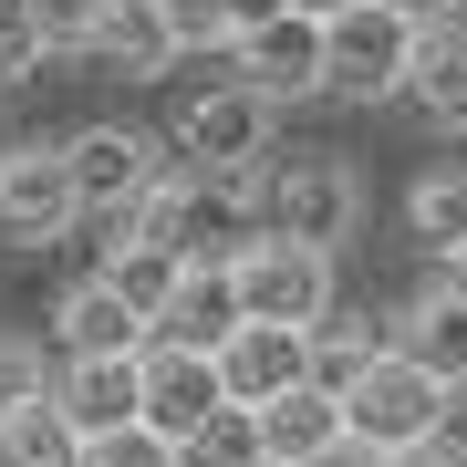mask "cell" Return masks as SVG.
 I'll use <instances>...</instances> for the list:
<instances>
[{"label":"cell","instance_id":"31","mask_svg":"<svg viewBox=\"0 0 467 467\" xmlns=\"http://www.w3.org/2000/svg\"><path fill=\"white\" fill-rule=\"evenodd\" d=\"M291 11H312V21H333V11H353V0H291Z\"/></svg>","mask_w":467,"mask_h":467},{"label":"cell","instance_id":"10","mask_svg":"<svg viewBox=\"0 0 467 467\" xmlns=\"http://www.w3.org/2000/svg\"><path fill=\"white\" fill-rule=\"evenodd\" d=\"M218 384H229V405H270L291 384H312V333L301 322H239L218 343Z\"/></svg>","mask_w":467,"mask_h":467},{"label":"cell","instance_id":"28","mask_svg":"<svg viewBox=\"0 0 467 467\" xmlns=\"http://www.w3.org/2000/svg\"><path fill=\"white\" fill-rule=\"evenodd\" d=\"M395 467H467V436L436 426V436H416V447H395Z\"/></svg>","mask_w":467,"mask_h":467},{"label":"cell","instance_id":"22","mask_svg":"<svg viewBox=\"0 0 467 467\" xmlns=\"http://www.w3.org/2000/svg\"><path fill=\"white\" fill-rule=\"evenodd\" d=\"M177 457H187V467H260V416H250V405H218Z\"/></svg>","mask_w":467,"mask_h":467},{"label":"cell","instance_id":"9","mask_svg":"<svg viewBox=\"0 0 467 467\" xmlns=\"http://www.w3.org/2000/svg\"><path fill=\"white\" fill-rule=\"evenodd\" d=\"M135 374H146V426L156 436H198L218 405H229V384H218V353L198 343H167V333H146V353H135Z\"/></svg>","mask_w":467,"mask_h":467},{"label":"cell","instance_id":"7","mask_svg":"<svg viewBox=\"0 0 467 467\" xmlns=\"http://www.w3.org/2000/svg\"><path fill=\"white\" fill-rule=\"evenodd\" d=\"M270 229L312 239V250H343V239L364 229V177H353L343 156H291V167H270Z\"/></svg>","mask_w":467,"mask_h":467},{"label":"cell","instance_id":"30","mask_svg":"<svg viewBox=\"0 0 467 467\" xmlns=\"http://www.w3.org/2000/svg\"><path fill=\"white\" fill-rule=\"evenodd\" d=\"M281 0H229V32H250V21H270Z\"/></svg>","mask_w":467,"mask_h":467},{"label":"cell","instance_id":"3","mask_svg":"<svg viewBox=\"0 0 467 467\" xmlns=\"http://www.w3.org/2000/svg\"><path fill=\"white\" fill-rule=\"evenodd\" d=\"M416 11H395V0H353L333 11V73H322V94L343 104H395L405 94V63H416Z\"/></svg>","mask_w":467,"mask_h":467},{"label":"cell","instance_id":"23","mask_svg":"<svg viewBox=\"0 0 467 467\" xmlns=\"http://www.w3.org/2000/svg\"><path fill=\"white\" fill-rule=\"evenodd\" d=\"M32 32H42V52H52V63H73V52H84V63H94V32H104V0H32Z\"/></svg>","mask_w":467,"mask_h":467},{"label":"cell","instance_id":"26","mask_svg":"<svg viewBox=\"0 0 467 467\" xmlns=\"http://www.w3.org/2000/svg\"><path fill=\"white\" fill-rule=\"evenodd\" d=\"M42 63H52V52L32 32V0H0V84H32Z\"/></svg>","mask_w":467,"mask_h":467},{"label":"cell","instance_id":"5","mask_svg":"<svg viewBox=\"0 0 467 467\" xmlns=\"http://www.w3.org/2000/svg\"><path fill=\"white\" fill-rule=\"evenodd\" d=\"M84 229V198H73L63 135H32V146H0V239L11 250H52V239Z\"/></svg>","mask_w":467,"mask_h":467},{"label":"cell","instance_id":"18","mask_svg":"<svg viewBox=\"0 0 467 467\" xmlns=\"http://www.w3.org/2000/svg\"><path fill=\"white\" fill-rule=\"evenodd\" d=\"M395 353V312H353V301H333V312L312 322V384H343L364 374V364H384Z\"/></svg>","mask_w":467,"mask_h":467},{"label":"cell","instance_id":"24","mask_svg":"<svg viewBox=\"0 0 467 467\" xmlns=\"http://www.w3.org/2000/svg\"><path fill=\"white\" fill-rule=\"evenodd\" d=\"M84 467H187V457H177V436H156L146 416H135V426L84 436Z\"/></svg>","mask_w":467,"mask_h":467},{"label":"cell","instance_id":"2","mask_svg":"<svg viewBox=\"0 0 467 467\" xmlns=\"http://www.w3.org/2000/svg\"><path fill=\"white\" fill-rule=\"evenodd\" d=\"M229 270H239V312L250 322H301V333H312V322L343 301V260L312 250V239H281V229H260Z\"/></svg>","mask_w":467,"mask_h":467},{"label":"cell","instance_id":"17","mask_svg":"<svg viewBox=\"0 0 467 467\" xmlns=\"http://www.w3.org/2000/svg\"><path fill=\"white\" fill-rule=\"evenodd\" d=\"M94 63L125 73V84H146V73H177V32L156 0H104V32H94Z\"/></svg>","mask_w":467,"mask_h":467},{"label":"cell","instance_id":"32","mask_svg":"<svg viewBox=\"0 0 467 467\" xmlns=\"http://www.w3.org/2000/svg\"><path fill=\"white\" fill-rule=\"evenodd\" d=\"M395 11H416V21H447V0H395Z\"/></svg>","mask_w":467,"mask_h":467},{"label":"cell","instance_id":"21","mask_svg":"<svg viewBox=\"0 0 467 467\" xmlns=\"http://www.w3.org/2000/svg\"><path fill=\"white\" fill-rule=\"evenodd\" d=\"M177 270H187V250H167V239H146V229H115L104 239V281H115L135 312H167V291H177Z\"/></svg>","mask_w":467,"mask_h":467},{"label":"cell","instance_id":"25","mask_svg":"<svg viewBox=\"0 0 467 467\" xmlns=\"http://www.w3.org/2000/svg\"><path fill=\"white\" fill-rule=\"evenodd\" d=\"M52 384V353L32 343V333H0V416H11V405H32Z\"/></svg>","mask_w":467,"mask_h":467},{"label":"cell","instance_id":"20","mask_svg":"<svg viewBox=\"0 0 467 467\" xmlns=\"http://www.w3.org/2000/svg\"><path fill=\"white\" fill-rule=\"evenodd\" d=\"M0 467H84V426L52 405V384H42L32 405L0 416Z\"/></svg>","mask_w":467,"mask_h":467},{"label":"cell","instance_id":"4","mask_svg":"<svg viewBox=\"0 0 467 467\" xmlns=\"http://www.w3.org/2000/svg\"><path fill=\"white\" fill-rule=\"evenodd\" d=\"M229 73H239L260 104H312L322 73H333V21H312V11H291V0H281L270 21L229 32Z\"/></svg>","mask_w":467,"mask_h":467},{"label":"cell","instance_id":"27","mask_svg":"<svg viewBox=\"0 0 467 467\" xmlns=\"http://www.w3.org/2000/svg\"><path fill=\"white\" fill-rule=\"evenodd\" d=\"M177 52H229V0H156Z\"/></svg>","mask_w":467,"mask_h":467},{"label":"cell","instance_id":"6","mask_svg":"<svg viewBox=\"0 0 467 467\" xmlns=\"http://www.w3.org/2000/svg\"><path fill=\"white\" fill-rule=\"evenodd\" d=\"M270 115H281V104H260L239 73H218L208 94L177 104L167 146H177V167H260V156H270Z\"/></svg>","mask_w":467,"mask_h":467},{"label":"cell","instance_id":"12","mask_svg":"<svg viewBox=\"0 0 467 467\" xmlns=\"http://www.w3.org/2000/svg\"><path fill=\"white\" fill-rule=\"evenodd\" d=\"M52 405H63L84 436L135 426L146 416V374H135V353H63V364H52Z\"/></svg>","mask_w":467,"mask_h":467},{"label":"cell","instance_id":"1","mask_svg":"<svg viewBox=\"0 0 467 467\" xmlns=\"http://www.w3.org/2000/svg\"><path fill=\"white\" fill-rule=\"evenodd\" d=\"M343 426L364 436V447H416V436H436V426H457V384H436L416 353H384V364H364L343 384Z\"/></svg>","mask_w":467,"mask_h":467},{"label":"cell","instance_id":"29","mask_svg":"<svg viewBox=\"0 0 467 467\" xmlns=\"http://www.w3.org/2000/svg\"><path fill=\"white\" fill-rule=\"evenodd\" d=\"M312 467H395V457H384V447H364V436H353V426H343V436H333V447H322Z\"/></svg>","mask_w":467,"mask_h":467},{"label":"cell","instance_id":"15","mask_svg":"<svg viewBox=\"0 0 467 467\" xmlns=\"http://www.w3.org/2000/svg\"><path fill=\"white\" fill-rule=\"evenodd\" d=\"M405 104H416L436 135H467V32H457V21H426V32H416Z\"/></svg>","mask_w":467,"mask_h":467},{"label":"cell","instance_id":"19","mask_svg":"<svg viewBox=\"0 0 467 467\" xmlns=\"http://www.w3.org/2000/svg\"><path fill=\"white\" fill-rule=\"evenodd\" d=\"M405 239H416V260H426V270L467 250V167H436V177L405 187Z\"/></svg>","mask_w":467,"mask_h":467},{"label":"cell","instance_id":"11","mask_svg":"<svg viewBox=\"0 0 467 467\" xmlns=\"http://www.w3.org/2000/svg\"><path fill=\"white\" fill-rule=\"evenodd\" d=\"M146 333H156V322L135 312L104 270H73V281L52 291V343H63V353H146Z\"/></svg>","mask_w":467,"mask_h":467},{"label":"cell","instance_id":"14","mask_svg":"<svg viewBox=\"0 0 467 467\" xmlns=\"http://www.w3.org/2000/svg\"><path fill=\"white\" fill-rule=\"evenodd\" d=\"M239 322H250V312H239V270H229V260H187V270H177V291H167V312H156V333L218 353Z\"/></svg>","mask_w":467,"mask_h":467},{"label":"cell","instance_id":"8","mask_svg":"<svg viewBox=\"0 0 467 467\" xmlns=\"http://www.w3.org/2000/svg\"><path fill=\"white\" fill-rule=\"evenodd\" d=\"M63 167H73L84 218H125L156 177H167V146H156L146 125H84V135H63Z\"/></svg>","mask_w":467,"mask_h":467},{"label":"cell","instance_id":"16","mask_svg":"<svg viewBox=\"0 0 467 467\" xmlns=\"http://www.w3.org/2000/svg\"><path fill=\"white\" fill-rule=\"evenodd\" d=\"M250 416H260V457H281V467H312V457L343 436V395H333V384H291V395L250 405Z\"/></svg>","mask_w":467,"mask_h":467},{"label":"cell","instance_id":"33","mask_svg":"<svg viewBox=\"0 0 467 467\" xmlns=\"http://www.w3.org/2000/svg\"><path fill=\"white\" fill-rule=\"evenodd\" d=\"M260 467H281V457H260Z\"/></svg>","mask_w":467,"mask_h":467},{"label":"cell","instance_id":"13","mask_svg":"<svg viewBox=\"0 0 467 467\" xmlns=\"http://www.w3.org/2000/svg\"><path fill=\"white\" fill-rule=\"evenodd\" d=\"M395 353H416L436 384H457V395H467V291L447 281V270H426L416 301L395 312Z\"/></svg>","mask_w":467,"mask_h":467}]
</instances>
